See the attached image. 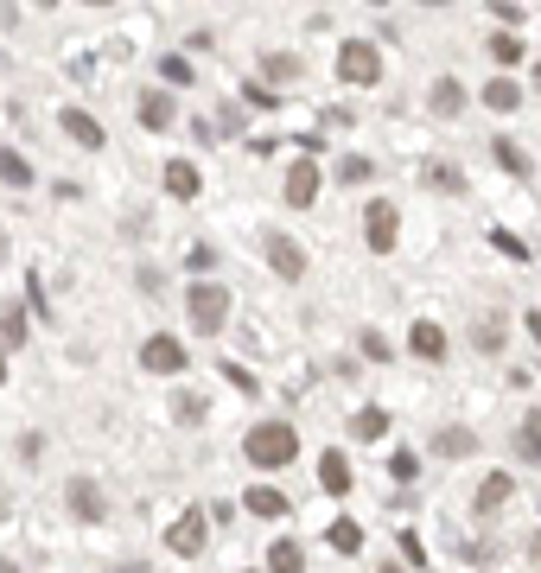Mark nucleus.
Returning a JSON list of instances; mask_svg holds the SVG:
<instances>
[{
    "label": "nucleus",
    "mask_w": 541,
    "mask_h": 573,
    "mask_svg": "<svg viewBox=\"0 0 541 573\" xmlns=\"http://www.w3.org/2000/svg\"><path fill=\"white\" fill-rule=\"evenodd\" d=\"M363 242H370V255H395L401 242V211L389 198H370L363 204Z\"/></svg>",
    "instance_id": "obj_3"
},
{
    "label": "nucleus",
    "mask_w": 541,
    "mask_h": 573,
    "mask_svg": "<svg viewBox=\"0 0 541 573\" xmlns=\"http://www.w3.org/2000/svg\"><path fill=\"white\" fill-rule=\"evenodd\" d=\"M261 77H268L274 90H281V83L300 77V58H293V51H268V58H261Z\"/></svg>",
    "instance_id": "obj_22"
},
{
    "label": "nucleus",
    "mask_w": 541,
    "mask_h": 573,
    "mask_svg": "<svg viewBox=\"0 0 541 573\" xmlns=\"http://www.w3.org/2000/svg\"><path fill=\"white\" fill-rule=\"evenodd\" d=\"M115 573H147V567H141V561H121V567H115Z\"/></svg>",
    "instance_id": "obj_41"
},
{
    "label": "nucleus",
    "mask_w": 541,
    "mask_h": 573,
    "mask_svg": "<svg viewBox=\"0 0 541 573\" xmlns=\"http://www.w3.org/2000/svg\"><path fill=\"white\" fill-rule=\"evenodd\" d=\"M172 421H179V427H198V421H204V395L179 389V395H172Z\"/></svg>",
    "instance_id": "obj_26"
},
{
    "label": "nucleus",
    "mask_w": 541,
    "mask_h": 573,
    "mask_svg": "<svg viewBox=\"0 0 541 573\" xmlns=\"http://www.w3.org/2000/svg\"><path fill=\"white\" fill-rule=\"evenodd\" d=\"M471 344H478V351H503V319H491V312L471 319Z\"/></svg>",
    "instance_id": "obj_25"
},
{
    "label": "nucleus",
    "mask_w": 541,
    "mask_h": 573,
    "mask_svg": "<svg viewBox=\"0 0 541 573\" xmlns=\"http://www.w3.org/2000/svg\"><path fill=\"white\" fill-rule=\"evenodd\" d=\"M185 262H191V274H211V268H217V249H211V242H191Z\"/></svg>",
    "instance_id": "obj_34"
},
{
    "label": "nucleus",
    "mask_w": 541,
    "mask_h": 573,
    "mask_svg": "<svg viewBox=\"0 0 541 573\" xmlns=\"http://www.w3.org/2000/svg\"><path fill=\"white\" fill-rule=\"evenodd\" d=\"M338 179H344V185H363V179H376V166L351 153V160H338Z\"/></svg>",
    "instance_id": "obj_32"
},
{
    "label": "nucleus",
    "mask_w": 541,
    "mask_h": 573,
    "mask_svg": "<svg viewBox=\"0 0 541 573\" xmlns=\"http://www.w3.org/2000/svg\"><path fill=\"white\" fill-rule=\"evenodd\" d=\"M0 185H13V191H26V185H32V166H26V153L0 147Z\"/></svg>",
    "instance_id": "obj_24"
},
{
    "label": "nucleus",
    "mask_w": 541,
    "mask_h": 573,
    "mask_svg": "<svg viewBox=\"0 0 541 573\" xmlns=\"http://www.w3.org/2000/svg\"><path fill=\"white\" fill-rule=\"evenodd\" d=\"M223 376H230V382H236V389H249V395H255V376H249V370H242V363H223Z\"/></svg>",
    "instance_id": "obj_37"
},
{
    "label": "nucleus",
    "mask_w": 541,
    "mask_h": 573,
    "mask_svg": "<svg viewBox=\"0 0 541 573\" xmlns=\"http://www.w3.org/2000/svg\"><path fill=\"white\" fill-rule=\"evenodd\" d=\"M351 433H357V440H382V433H389V414H382V408H363L357 421H351Z\"/></svg>",
    "instance_id": "obj_27"
},
{
    "label": "nucleus",
    "mask_w": 541,
    "mask_h": 573,
    "mask_svg": "<svg viewBox=\"0 0 541 573\" xmlns=\"http://www.w3.org/2000/svg\"><path fill=\"white\" fill-rule=\"evenodd\" d=\"M338 77H344V83H376V77H382V51H376L370 39H351V45L338 51Z\"/></svg>",
    "instance_id": "obj_6"
},
{
    "label": "nucleus",
    "mask_w": 541,
    "mask_h": 573,
    "mask_svg": "<svg viewBox=\"0 0 541 573\" xmlns=\"http://www.w3.org/2000/svg\"><path fill=\"white\" fill-rule=\"evenodd\" d=\"M7 516H13V497H7V484H0V523H7Z\"/></svg>",
    "instance_id": "obj_39"
},
{
    "label": "nucleus",
    "mask_w": 541,
    "mask_h": 573,
    "mask_svg": "<svg viewBox=\"0 0 541 573\" xmlns=\"http://www.w3.org/2000/svg\"><path fill=\"white\" fill-rule=\"evenodd\" d=\"M510 497H516V478H510V472H491V478L478 484V497H471V510H478V516H491V510H503Z\"/></svg>",
    "instance_id": "obj_15"
},
{
    "label": "nucleus",
    "mask_w": 541,
    "mask_h": 573,
    "mask_svg": "<svg viewBox=\"0 0 541 573\" xmlns=\"http://www.w3.org/2000/svg\"><path fill=\"white\" fill-rule=\"evenodd\" d=\"M160 77L166 83H191V64L185 58H160Z\"/></svg>",
    "instance_id": "obj_36"
},
{
    "label": "nucleus",
    "mask_w": 541,
    "mask_h": 573,
    "mask_svg": "<svg viewBox=\"0 0 541 573\" xmlns=\"http://www.w3.org/2000/svg\"><path fill=\"white\" fill-rule=\"evenodd\" d=\"M433 453H440V459H471V453H478V433H471V427H440V433H433Z\"/></svg>",
    "instance_id": "obj_16"
},
{
    "label": "nucleus",
    "mask_w": 541,
    "mask_h": 573,
    "mask_svg": "<svg viewBox=\"0 0 541 573\" xmlns=\"http://www.w3.org/2000/svg\"><path fill=\"white\" fill-rule=\"evenodd\" d=\"M0 573H20V567H13V561H0Z\"/></svg>",
    "instance_id": "obj_42"
},
{
    "label": "nucleus",
    "mask_w": 541,
    "mask_h": 573,
    "mask_svg": "<svg viewBox=\"0 0 541 573\" xmlns=\"http://www.w3.org/2000/svg\"><path fill=\"white\" fill-rule=\"evenodd\" d=\"M261 255H268V268L281 274V281H306V249H300L287 230H268V236H261Z\"/></svg>",
    "instance_id": "obj_4"
},
{
    "label": "nucleus",
    "mask_w": 541,
    "mask_h": 573,
    "mask_svg": "<svg viewBox=\"0 0 541 573\" xmlns=\"http://www.w3.org/2000/svg\"><path fill=\"white\" fill-rule=\"evenodd\" d=\"M427 185H433V191H465V172H459V166H440V160H433V166H427Z\"/></svg>",
    "instance_id": "obj_29"
},
{
    "label": "nucleus",
    "mask_w": 541,
    "mask_h": 573,
    "mask_svg": "<svg viewBox=\"0 0 541 573\" xmlns=\"http://www.w3.org/2000/svg\"><path fill=\"white\" fill-rule=\"evenodd\" d=\"M491 58L503 64V71H510V64H522V39H516V32H497V39H491Z\"/></svg>",
    "instance_id": "obj_28"
},
{
    "label": "nucleus",
    "mask_w": 541,
    "mask_h": 573,
    "mask_svg": "<svg viewBox=\"0 0 541 573\" xmlns=\"http://www.w3.org/2000/svg\"><path fill=\"white\" fill-rule=\"evenodd\" d=\"M268 573H306V548L293 542V535H281V542L268 548Z\"/></svg>",
    "instance_id": "obj_20"
},
{
    "label": "nucleus",
    "mask_w": 541,
    "mask_h": 573,
    "mask_svg": "<svg viewBox=\"0 0 541 573\" xmlns=\"http://www.w3.org/2000/svg\"><path fill=\"white\" fill-rule=\"evenodd\" d=\"M465 102H471V90L459 77H433V90H427V109L433 115H465Z\"/></svg>",
    "instance_id": "obj_12"
},
{
    "label": "nucleus",
    "mask_w": 541,
    "mask_h": 573,
    "mask_svg": "<svg viewBox=\"0 0 541 573\" xmlns=\"http://www.w3.org/2000/svg\"><path fill=\"white\" fill-rule=\"evenodd\" d=\"M529 332H535V344H541V312H529Z\"/></svg>",
    "instance_id": "obj_40"
},
{
    "label": "nucleus",
    "mask_w": 541,
    "mask_h": 573,
    "mask_svg": "<svg viewBox=\"0 0 541 573\" xmlns=\"http://www.w3.org/2000/svg\"><path fill=\"white\" fill-rule=\"evenodd\" d=\"M408 351L421 357V363H446V351H452V344H446V332H440L433 319H414V332H408Z\"/></svg>",
    "instance_id": "obj_10"
},
{
    "label": "nucleus",
    "mask_w": 541,
    "mask_h": 573,
    "mask_svg": "<svg viewBox=\"0 0 541 573\" xmlns=\"http://www.w3.org/2000/svg\"><path fill=\"white\" fill-rule=\"evenodd\" d=\"M185 344L179 338H172V332H153L147 344H141V370H153V376H179L185 370Z\"/></svg>",
    "instance_id": "obj_7"
},
{
    "label": "nucleus",
    "mask_w": 541,
    "mask_h": 573,
    "mask_svg": "<svg viewBox=\"0 0 541 573\" xmlns=\"http://www.w3.org/2000/svg\"><path fill=\"white\" fill-rule=\"evenodd\" d=\"M242 459L261 465V472H281V465L300 459V427L281 421V414H274V421H255L249 433H242Z\"/></svg>",
    "instance_id": "obj_1"
},
{
    "label": "nucleus",
    "mask_w": 541,
    "mask_h": 573,
    "mask_svg": "<svg viewBox=\"0 0 541 573\" xmlns=\"http://www.w3.org/2000/svg\"><path fill=\"white\" fill-rule=\"evenodd\" d=\"M242 510H249V516H268V523H274V516H287V497L268 491V484H255V491L242 497Z\"/></svg>",
    "instance_id": "obj_21"
},
{
    "label": "nucleus",
    "mask_w": 541,
    "mask_h": 573,
    "mask_svg": "<svg viewBox=\"0 0 541 573\" xmlns=\"http://www.w3.org/2000/svg\"><path fill=\"white\" fill-rule=\"evenodd\" d=\"M204 542H211V523H204V510H185L179 523L166 529V548L179 554V561H198V554H204Z\"/></svg>",
    "instance_id": "obj_5"
},
{
    "label": "nucleus",
    "mask_w": 541,
    "mask_h": 573,
    "mask_svg": "<svg viewBox=\"0 0 541 573\" xmlns=\"http://www.w3.org/2000/svg\"><path fill=\"white\" fill-rule=\"evenodd\" d=\"M491 153H497V166H503V172H529L522 147H516V141H503V134H497V147H491Z\"/></svg>",
    "instance_id": "obj_31"
},
{
    "label": "nucleus",
    "mask_w": 541,
    "mask_h": 573,
    "mask_svg": "<svg viewBox=\"0 0 541 573\" xmlns=\"http://www.w3.org/2000/svg\"><path fill=\"white\" fill-rule=\"evenodd\" d=\"M26 332H32V325H26V306L7 300V306H0V344H7V351H20Z\"/></svg>",
    "instance_id": "obj_19"
},
{
    "label": "nucleus",
    "mask_w": 541,
    "mask_h": 573,
    "mask_svg": "<svg viewBox=\"0 0 541 573\" xmlns=\"http://www.w3.org/2000/svg\"><path fill=\"white\" fill-rule=\"evenodd\" d=\"M331 548H338V554H357V548H363V529H357V523H331Z\"/></svg>",
    "instance_id": "obj_30"
},
{
    "label": "nucleus",
    "mask_w": 541,
    "mask_h": 573,
    "mask_svg": "<svg viewBox=\"0 0 541 573\" xmlns=\"http://www.w3.org/2000/svg\"><path fill=\"white\" fill-rule=\"evenodd\" d=\"M484 109H497V115H516V109H522V83H510V77H491V83H484Z\"/></svg>",
    "instance_id": "obj_18"
},
{
    "label": "nucleus",
    "mask_w": 541,
    "mask_h": 573,
    "mask_svg": "<svg viewBox=\"0 0 541 573\" xmlns=\"http://www.w3.org/2000/svg\"><path fill=\"white\" fill-rule=\"evenodd\" d=\"M516 459L522 465H541V414H529V421L516 427Z\"/></svg>",
    "instance_id": "obj_23"
},
{
    "label": "nucleus",
    "mask_w": 541,
    "mask_h": 573,
    "mask_svg": "<svg viewBox=\"0 0 541 573\" xmlns=\"http://www.w3.org/2000/svg\"><path fill=\"white\" fill-rule=\"evenodd\" d=\"M58 128L71 134L77 147H90V153H102V147H109V134H102V121H96V115H83V109H58Z\"/></svg>",
    "instance_id": "obj_9"
},
{
    "label": "nucleus",
    "mask_w": 541,
    "mask_h": 573,
    "mask_svg": "<svg viewBox=\"0 0 541 573\" xmlns=\"http://www.w3.org/2000/svg\"><path fill=\"white\" fill-rule=\"evenodd\" d=\"M491 242H497V249H503V255H510V262H522V255H529V249H522V242H516V236H503V230H497Z\"/></svg>",
    "instance_id": "obj_38"
},
{
    "label": "nucleus",
    "mask_w": 541,
    "mask_h": 573,
    "mask_svg": "<svg viewBox=\"0 0 541 573\" xmlns=\"http://www.w3.org/2000/svg\"><path fill=\"white\" fill-rule=\"evenodd\" d=\"M389 478H395V484H414V478H421V459H414V453H395V459H389Z\"/></svg>",
    "instance_id": "obj_33"
},
{
    "label": "nucleus",
    "mask_w": 541,
    "mask_h": 573,
    "mask_svg": "<svg viewBox=\"0 0 541 573\" xmlns=\"http://www.w3.org/2000/svg\"><path fill=\"white\" fill-rule=\"evenodd\" d=\"M535 90H541V64H535Z\"/></svg>",
    "instance_id": "obj_44"
},
{
    "label": "nucleus",
    "mask_w": 541,
    "mask_h": 573,
    "mask_svg": "<svg viewBox=\"0 0 541 573\" xmlns=\"http://www.w3.org/2000/svg\"><path fill=\"white\" fill-rule=\"evenodd\" d=\"M64 510H71L77 523H102V516H109V497H102L96 478H71L64 484Z\"/></svg>",
    "instance_id": "obj_8"
},
{
    "label": "nucleus",
    "mask_w": 541,
    "mask_h": 573,
    "mask_svg": "<svg viewBox=\"0 0 541 573\" xmlns=\"http://www.w3.org/2000/svg\"><path fill=\"white\" fill-rule=\"evenodd\" d=\"M185 319H191V332H198V338H217L223 325H230V287H217V281H191V293H185Z\"/></svg>",
    "instance_id": "obj_2"
},
{
    "label": "nucleus",
    "mask_w": 541,
    "mask_h": 573,
    "mask_svg": "<svg viewBox=\"0 0 541 573\" xmlns=\"http://www.w3.org/2000/svg\"><path fill=\"white\" fill-rule=\"evenodd\" d=\"M204 191V172L191 166V160H166V198H179V204H191Z\"/></svg>",
    "instance_id": "obj_13"
},
{
    "label": "nucleus",
    "mask_w": 541,
    "mask_h": 573,
    "mask_svg": "<svg viewBox=\"0 0 541 573\" xmlns=\"http://www.w3.org/2000/svg\"><path fill=\"white\" fill-rule=\"evenodd\" d=\"M0 382H7V357H0Z\"/></svg>",
    "instance_id": "obj_43"
},
{
    "label": "nucleus",
    "mask_w": 541,
    "mask_h": 573,
    "mask_svg": "<svg viewBox=\"0 0 541 573\" xmlns=\"http://www.w3.org/2000/svg\"><path fill=\"white\" fill-rule=\"evenodd\" d=\"M357 344H363V357H376V363H389V357H395V351H389V338H382V332H363Z\"/></svg>",
    "instance_id": "obj_35"
},
{
    "label": "nucleus",
    "mask_w": 541,
    "mask_h": 573,
    "mask_svg": "<svg viewBox=\"0 0 541 573\" xmlns=\"http://www.w3.org/2000/svg\"><path fill=\"white\" fill-rule=\"evenodd\" d=\"M312 198H319V166H312V160H293V166H287V204H293V211H306Z\"/></svg>",
    "instance_id": "obj_11"
},
{
    "label": "nucleus",
    "mask_w": 541,
    "mask_h": 573,
    "mask_svg": "<svg viewBox=\"0 0 541 573\" xmlns=\"http://www.w3.org/2000/svg\"><path fill=\"white\" fill-rule=\"evenodd\" d=\"M134 115H141V128H153V134H166L172 121H179V102H172L166 90H147V96H141V109H134Z\"/></svg>",
    "instance_id": "obj_14"
},
{
    "label": "nucleus",
    "mask_w": 541,
    "mask_h": 573,
    "mask_svg": "<svg viewBox=\"0 0 541 573\" xmlns=\"http://www.w3.org/2000/svg\"><path fill=\"white\" fill-rule=\"evenodd\" d=\"M319 484H325L331 497H344V491H351V459H344L338 446H331V453H319Z\"/></svg>",
    "instance_id": "obj_17"
}]
</instances>
